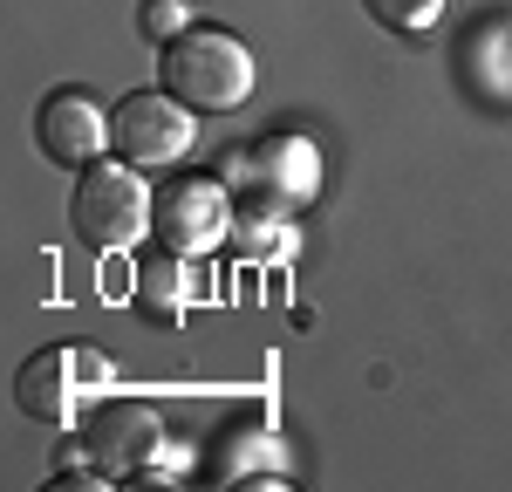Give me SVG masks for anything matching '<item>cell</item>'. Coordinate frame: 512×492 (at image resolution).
Wrapping results in <instances>:
<instances>
[{"label": "cell", "mask_w": 512, "mask_h": 492, "mask_svg": "<svg viewBox=\"0 0 512 492\" xmlns=\"http://www.w3.org/2000/svg\"><path fill=\"white\" fill-rule=\"evenodd\" d=\"M110 390V363L89 342H48L14 369V410L35 424H76L89 397Z\"/></svg>", "instance_id": "277c9868"}, {"label": "cell", "mask_w": 512, "mask_h": 492, "mask_svg": "<svg viewBox=\"0 0 512 492\" xmlns=\"http://www.w3.org/2000/svg\"><path fill=\"white\" fill-rule=\"evenodd\" d=\"M198 110L192 103H178L171 89H137V96H123L117 110H110V151L123 164H137V171H164V164H178L185 151L198 144Z\"/></svg>", "instance_id": "5b68a950"}, {"label": "cell", "mask_w": 512, "mask_h": 492, "mask_svg": "<svg viewBox=\"0 0 512 492\" xmlns=\"http://www.w3.org/2000/svg\"><path fill=\"white\" fill-rule=\"evenodd\" d=\"M219 178L233 185L239 212H274L294 219L301 205H315L321 192V144L301 130H274V137H253L219 158Z\"/></svg>", "instance_id": "6da1fadb"}, {"label": "cell", "mask_w": 512, "mask_h": 492, "mask_svg": "<svg viewBox=\"0 0 512 492\" xmlns=\"http://www.w3.org/2000/svg\"><path fill=\"white\" fill-rule=\"evenodd\" d=\"M35 144L48 164H62V171H82V164L110 158V110L89 96V89H48L35 103Z\"/></svg>", "instance_id": "ba28073f"}, {"label": "cell", "mask_w": 512, "mask_h": 492, "mask_svg": "<svg viewBox=\"0 0 512 492\" xmlns=\"http://www.w3.org/2000/svg\"><path fill=\"white\" fill-rule=\"evenodd\" d=\"M233 219H239V199L226 178H171L158 192V212H151V240L171 246V253H212V246L233 240Z\"/></svg>", "instance_id": "8992f818"}, {"label": "cell", "mask_w": 512, "mask_h": 492, "mask_svg": "<svg viewBox=\"0 0 512 492\" xmlns=\"http://www.w3.org/2000/svg\"><path fill=\"white\" fill-rule=\"evenodd\" d=\"M192 253H151V260H137V287H130V301L151 315V322H185V308H192V294H198V281H192V267H185Z\"/></svg>", "instance_id": "30bf717a"}, {"label": "cell", "mask_w": 512, "mask_h": 492, "mask_svg": "<svg viewBox=\"0 0 512 492\" xmlns=\"http://www.w3.org/2000/svg\"><path fill=\"white\" fill-rule=\"evenodd\" d=\"M151 212H158V192L144 185L137 164H123L117 151L76 171V192H69V226H76L82 246L96 253H130V246L151 233Z\"/></svg>", "instance_id": "3957f363"}, {"label": "cell", "mask_w": 512, "mask_h": 492, "mask_svg": "<svg viewBox=\"0 0 512 492\" xmlns=\"http://www.w3.org/2000/svg\"><path fill=\"white\" fill-rule=\"evenodd\" d=\"M158 82L192 110H239L253 96V48L233 28L192 21L185 35H171L158 48Z\"/></svg>", "instance_id": "7a4b0ae2"}, {"label": "cell", "mask_w": 512, "mask_h": 492, "mask_svg": "<svg viewBox=\"0 0 512 492\" xmlns=\"http://www.w3.org/2000/svg\"><path fill=\"white\" fill-rule=\"evenodd\" d=\"M212 479L219 486H280L287 479V445L267 424H233L212 445Z\"/></svg>", "instance_id": "9c48e42d"}, {"label": "cell", "mask_w": 512, "mask_h": 492, "mask_svg": "<svg viewBox=\"0 0 512 492\" xmlns=\"http://www.w3.org/2000/svg\"><path fill=\"white\" fill-rule=\"evenodd\" d=\"M444 7L451 0H362V14L376 28H390V35H431L437 21H444Z\"/></svg>", "instance_id": "8fae6325"}, {"label": "cell", "mask_w": 512, "mask_h": 492, "mask_svg": "<svg viewBox=\"0 0 512 492\" xmlns=\"http://www.w3.org/2000/svg\"><path fill=\"white\" fill-rule=\"evenodd\" d=\"M233 240L246 246V260H287L294 253V233H287V219H274V212H239Z\"/></svg>", "instance_id": "7c38bea8"}, {"label": "cell", "mask_w": 512, "mask_h": 492, "mask_svg": "<svg viewBox=\"0 0 512 492\" xmlns=\"http://www.w3.org/2000/svg\"><path fill=\"white\" fill-rule=\"evenodd\" d=\"M192 28V0H137V35L144 41H171V35H185Z\"/></svg>", "instance_id": "4fadbf2b"}, {"label": "cell", "mask_w": 512, "mask_h": 492, "mask_svg": "<svg viewBox=\"0 0 512 492\" xmlns=\"http://www.w3.org/2000/svg\"><path fill=\"white\" fill-rule=\"evenodd\" d=\"M82 451L110 479H144L151 465L171 458V438H164V417L151 404L110 397V404H96V417H82Z\"/></svg>", "instance_id": "52a82bcc"}]
</instances>
